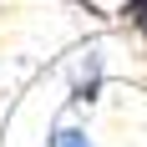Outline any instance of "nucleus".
Returning a JSON list of instances; mask_svg holds the SVG:
<instances>
[{
	"label": "nucleus",
	"instance_id": "nucleus-3",
	"mask_svg": "<svg viewBox=\"0 0 147 147\" xmlns=\"http://www.w3.org/2000/svg\"><path fill=\"white\" fill-rule=\"evenodd\" d=\"M122 15H127V26H132L137 36H147V0H127Z\"/></svg>",
	"mask_w": 147,
	"mask_h": 147
},
{
	"label": "nucleus",
	"instance_id": "nucleus-2",
	"mask_svg": "<svg viewBox=\"0 0 147 147\" xmlns=\"http://www.w3.org/2000/svg\"><path fill=\"white\" fill-rule=\"evenodd\" d=\"M51 147H96V142L86 137L81 122H56V127H51Z\"/></svg>",
	"mask_w": 147,
	"mask_h": 147
},
{
	"label": "nucleus",
	"instance_id": "nucleus-1",
	"mask_svg": "<svg viewBox=\"0 0 147 147\" xmlns=\"http://www.w3.org/2000/svg\"><path fill=\"white\" fill-rule=\"evenodd\" d=\"M102 76H107V61H102V51H86V56L71 66V102L81 107V102H96V91H102Z\"/></svg>",
	"mask_w": 147,
	"mask_h": 147
}]
</instances>
